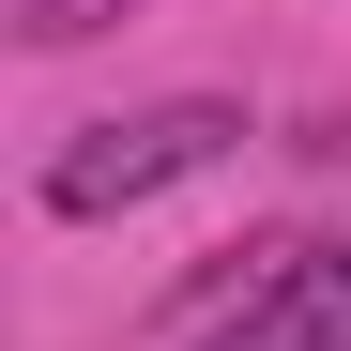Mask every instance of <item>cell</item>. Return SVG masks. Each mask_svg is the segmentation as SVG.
<instances>
[{"instance_id":"obj_1","label":"cell","mask_w":351,"mask_h":351,"mask_svg":"<svg viewBox=\"0 0 351 351\" xmlns=\"http://www.w3.org/2000/svg\"><path fill=\"white\" fill-rule=\"evenodd\" d=\"M229 138H245V107L229 92H168V107H123V123H77L62 153H46V214H138L168 184H199V168H229Z\"/></svg>"},{"instance_id":"obj_2","label":"cell","mask_w":351,"mask_h":351,"mask_svg":"<svg viewBox=\"0 0 351 351\" xmlns=\"http://www.w3.org/2000/svg\"><path fill=\"white\" fill-rule=\"evenodd\" d=\"M229 351H351V245H321V260H290L245 321H229Z\"/></svg>"},{"instance_id":"obj_3","label":"cell","mask_w":351,"mask_h":351,"mask_svg":"<svg viewBox=\"0 0 351 351\" xmlns=\"http://www.w3.org/2000/svg\"><path fill=\"white\" fill-rule=\"evenodd\" d=\"M107 16H123V0H16V31H31V46H77V31H107Z\"/></svg>"}]
</instances>
